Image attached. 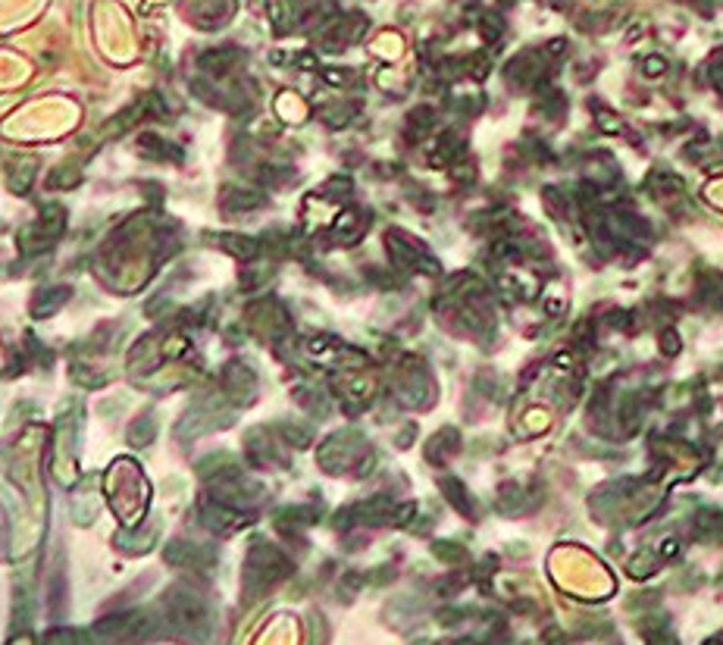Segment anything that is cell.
Segmentation results:
<instances>
[{"mask_svg": "<svg viewBox=\"0 0 723 645\" xmlns=\"http://www.w3.org/2000/svg\"><path fill=\"white\" fill-rule=\"evenodd\" d=\"M683 341H680V332L676 329H664L661 332V351L667 354V357H673V354H680Z\"/></svg>", "mask_w": 723, "mask_h": 645, "instance_id": "cell-6", "label": "cell"}, {"mask_svg": "<svg viewBox=\"0 0 723 645\" xmlns=\"http://www.w3.org/2000/svg\"><path fill=\"white\" fill-rule=\"evenodd\" d=\"M701 301L711 304V307L723 304V276H717V273L701 276Z\"/></svg>", "mask_w": 723, "mask_h": 645, "instance_id": "cell-2", "label": "cell"}, {"mask_svg": "<svg viewBox=\"0 0 723 645\" xmlns=\"http://www.w3.org/2000/svg\"><path fill=\"white\" fill-rule=\"evenodd\" d=\"M676 551H680V542H676V539H664V545H661V554H664V558H673Z\"/></svg>", "mask_w": 723, "mask_h": 645, "instance_id": "cell-8", "label": "cell"}, {"mask_svg": "<svg viewBox=\"0 0 723 645\" xmlns=\"http://www.w3.org/2000/svg\"><path fill=\"white\" fill-rule=\"evenodd\" d=\"M651 188V195L655 198H664V195H680L683 191V182L676 179V172H670V170H655L648 176V182H645Z\"/></svg>", "mask_w": 723, "mask_h": 645, "instance_id": "cell-1", "label": "cell"}, {"mask_svg": "<svg viewBox=\"0 0 723 645\" xmlns=\"http://www.w3.org/2000/svg\"><path fill=\"white\" fill-rule=\"evenodd\" d=\"M442 489H445V495H448V501H454L457 511H461V514H473V507H470V498H467V492H463L461 482H457V480H445Z\"/></svg>", "mask_w": 723, "mask_h": 645, "instance_id": "cell-3", "label": "cell"}, {"mask_svg": "<svg viewBox=\"0 0 723 645\" xmlns=\"http://www.w3.org/2000/svg\"><path fill=\"white\" fill-rule=\"evenodd\" d=\"M642 73H645V75H651V79H657V75L667 73V60H664L661 54L645 57V60H642Z\"/></svg>", "mask_w": 723, "mask_h": 645, "instance_id": "cell-5", "label": "cell"}, {"mask_svg": "<svg viewBox=\"0 0 723 645\" xmlns=\"http://www.w3.org/2000/svg\"><path fill=\"white\" fill-rule=\"evenodd\" d=\"M598 126H602L604 132H626V126L611 113V110H598Z\"/></svg>", "mask_w": 723, "mask_h": 645, "instance_id": "cell-7", "label": "cell"}, {"mask_svg": "<svg viewBox=\"0 0 723 645\" xmlns=\"http://www.w3.org/2000/svg\"><path fill=\"white\" fill-rule=\"evenodd\" d=\"M655 570V554L651 551H642V554H636V558L629 561V573L632 577H645V573H651Z\"/></svg>", "mask_w": 723, "mask_h": 645, "instance_id": "cell-4", "label": "cell"}]
</instances>
